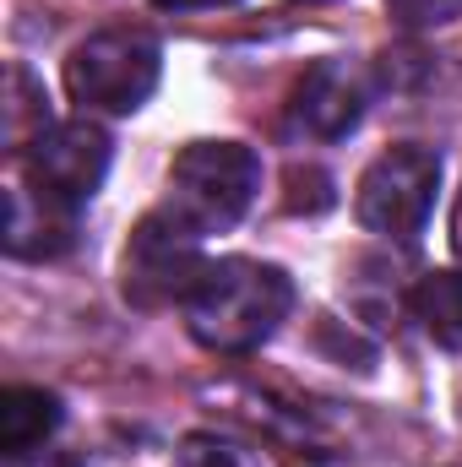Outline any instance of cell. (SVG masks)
<instances>
[{
	"label": "cell",
	"mask_w": 462,
	"mask_h": 467,
	"mask_svg": "<svg viewBox=\"0 0 462 467\" xmlns=\"http://www.w3.org/2000/svg\"><path fill=\"white\" fill-rule=\"evenodd\" d=\"M294 310V277L272 261H207L202 283L185 299V327L213 353L261 348Z\"/></svg>",
	"instance_id": "6da1fadb"
},
{
	"label": "cell",
	"mask_w": 462,
	"mask_h": 467,
	"mask_svg": "<svg viewBox=\"0 0 462 467\" xmlns=\"http://www.w3.org/2000/svg\"><path fill=\"white\" fill-rule=\"evenodd\" d=\"M256 191H261V158L245 141H191L169 163V196L158 213L174 218L185 234L207 239L234 229L250 213Z\"/></svg>",
	"instance_id": "7a4b0ae2"
},
{
	"label": "cell",
	"mask_w": 462,
	"mask_h": 467,
	"mask_svg": "<svg viewBox=\"0 0 462 467\" xmlns=\"http://www.w3.org/2000/svg\"><path fill=\"white\" fill-rule=\"evenodd\" d=\"M163 77V49L147 27H104L66 55V93L99 115H136Z\"/></svg>",
	"instance_id": "3957f363"
},
{
	"label": "cell",
	"mask_w": 462,
	"mask_h": 467,
	"mask_svg": "<svg viewBox=\"0 0 462 467\" xmlns=\"http://www.w3.org/2000/svg\"><path fill=\"white\" fill-rule=\"evenodd\" d=\"M436 191H441V158L419 141H397L359 174L353 213L370 234L414 239L436 207Z\"/></svg>",
	"instance_id": "277c9868"
},
{
	"label": "cell",
	"mask_w": 462,
	"mask_h": 467,
	"mask_svg": "<svg viewBox=\"0 0 462 467\" xmlns=\"http://www.w3.org/2000/svg\"><path fill=\"white\" fill-rule=\"evenodd\" d=\"M207 261H202V239L185 234L174 218L152 213L142 218L131 239H125V255H120V288L136 310H158V305H185L191 288L202 283Z\"/></svg>",
	"instance_id": "5b68a950"
},
{
	"label": "cell",
	"mask_w": 462,
	"mask_h": 467,
	"mask_svg": "<svg viewBox=\"0 0 462 467\" xmlns=\"http://www.w3.org/2000/svg\"><path fill=\"white\" fill-rule=\"evenodd\" d=\"M110 152H115V147H110V130H104V125H93V119H60V125L38 130V136L27 141L22 174L38 180L44 191H55V196H66V202L82 207V202L104 185Z\"/></svg>",
	"instance_id": "8992f818"
},
{
	"label": "cell",
	"mask_w": 462,
	"mask_h": 467,
	"mask_svg": "<svg viewBox=\"0 0 462 467\" xmlns=\"http://www.w3.org/2000/svg\"><path fill=\"white\" fill-rule=\"evenodd\" d=\"M370 99H375V77L359 60H343V55L316 60L294 88V125L321 141H338L364 119Z\"/></svg>",
	"instance_id": "52a82bcc"
},
{
	"label": "cell",
	"mask_w": 462,
	"mask_h": 467,
	"mask_svg": "<svg viewBox=\"0 0 462 467\" xmlns=\"http://www.w3.org/2000/svg\"><path fill=\"white\" fill-rule=\"evenodd\" d=\"M77 244V202L44 191L22 169L5 185V255L16 261H55Z\"/></svg>",
	"instance_id": "ba28073f"
},
{
	"label": "cell",
	"mask_w": 462,
	"mask_h": 467,
	"mask_svg": "<svg viewBox=\"0 0 462 467\" xmlns=\"http://www.w3.org/2000/svg\"><path fill=\"white\" fill-rule=\"evenodd\" d=\"M60 430V397L44 386H5L0 391V451L33 457Z\"/></svg>",
	"instance_id": "9c48e42d"
},
{
	"label": "cell",
	"mask_w": 462,
	"mask_h": 467,
	"mask_svg": "<svg viewBox=\"0 0 462 467\" xmlns=\"http://www.w3.org/2000/svg\"><path fill=\"white\" fill-rule=\"evenodd\" d=\"M414 316L425 321V332L446 348H462V266L457 272H430L414 288Z\"/></svg>",
	"instance_id": "30bf717a"
},
{
	"label": "cell",
	"mask_w": 462,
	"mask_h": 467,
	"mask_svg": "<svg viewBox=\"0 0 462 467\" xmlns=\"http://www.w3.org/2000/svg\"><path fill=\"white\" fill-rule=\"evenodd\" d=\"M49 125H55V119H49L44 88H38L22 66H11V71H5V147L22 158L27 141H33L38 130H49Z\"/></svg>",
	"instance_id": "8fae6325"
},
{
	"label": "cell",
	"mask_w": 462,
	"mask_h": 467,
	"mask_svg": "<svg viewBox=\"0 0 462 467\" xmlns=\"http://www.w3.org/2000/svg\"><path fill=\"white\" fill-rule=\"evenodd\" d=\"M338 196H332V180L321 169H289V213H327Z\"/></svg>",
	"instance_id": "7c38bea8"
},
{
	"label": "cell",
	"mask_w": 462,
	"mask_h": 467,
	"mask_svg": "<svg viewBox=\"0 0 462 467\" xmlns=\"http://www.w3.org/2000/svg\"><path fill=\"white\" fill-rule=\"evenodd\" d=\"M386 11L403 27H446L462 16V0H386Z\"/></svg>",
	"instance_id": "4fadbf2b"
},
{
	"label": "cell",
	"mask_w": 462,
	"mask_h": 467,
	"mask_svg": "<svg viewBox=\"0 0 462 467\" xmlns=\"http://www.w3.org/2000/svg\"><path fill=\"white\" fill-rule=\"evenodd\" d=\"M185 467H256V457L239 451V446H229V441L191 435V441H185Z\"/></svg>",
	"instance_id": "5bb4252c"
},
{
	"label": "cell",
	"mask_w": 462,
	"mask_h": 467,
	"mask_svg": "<svg viewBox=\"0 0 462 467\" xmlns=\"http://www.w3.org/2000/svg\"><path fill=\"white\" fill-rule=\"evenodd\" d=\"M5 467H82V462L60 457V451H33V457H5Z\"/></svg>",
	"instance_id": "9a60e30c"
},
{
	"label": "cell",
	"mask_w": 462,
	"mask_h": 467,
	"mask_svg": "<svg viewBox=\"0 0 462 467\" xmlns=\"http://www.w3.org/2000/svg\"><path fill=\"white\" fill-rule=\"evenodd\" d=\"M163 11H218V5H234V0H152Z\"/></svg>",
	"instance_id": "2e32d148"
},
{
	"label": "cell",
	"mask_w": 462,
	"mask_h": 467,
	"mask_svg": "<svg viewBox=\"0 0 462 467\" xmlns=\"http://www.w3.org/2000/svg\"><path fill=\"white\" fill-rule=\"evenodd\" d=\"M452 239H457V255H462V196H457V218H452Z\"/></svg>",
	"instance_id": "e0dca14e"
}]
</instances>
